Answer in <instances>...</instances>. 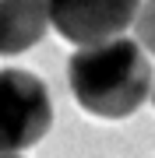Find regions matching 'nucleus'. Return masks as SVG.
Returning <instances> with one entry per match:
<instances>
[{"mask_svg":"<svg viewBox=\"0 0 155 158\" xmlns=\"http://www.w3.org/2000/svg\"><path fill=\"white\" fill-rule=\"evenodd\" d=\"M71 95L99 119H127L152 95L148 53L127 35L78 46L67 63Z\"/></svg>","mask_w":155,"mask_h":158,"instance_id":"1","label":"nucleus"},{"mask_svg":"<svg viewBox=\"0 0 155 158\" xmlns=\"http://www.w3.org/2000/svg\"><path fill=\"white\" fill-rule=\"evenodd\" d=\"M53 127L50 91L35 74L0 70V155H21L35 148Z\"/></svg>","mask_w":155,"mask_h":158,"instance_id":"2","label":"nucleus"},{"mask_svg":"<svg viewBox=\"0 0 155 158\" xmlns=\"http://www.w3.org/2000/svg\"><path fill=\"white\" fill-rule=\"evenodd\" d=\"M141 0H46L50 28H57L60 39L88 46L113 35H123L138 14Z\"/></svg>","mask_w":155,"mask_h":158,"instance_id":"3","label":"nucleus"},{"mask_svg":"<svg viewBox=\"0 0 155 158\" xmlns=\"http://www.w3.org/2000/svg\"><path fill=\"white\" fill-rule=\"evenodd\" d=\"M50 32L46 0H0V56H18Z\"/></svg>","mask_w":155,"mask_h":158,"instance_id":"4","label":"nucleus"},{"mask_svg":"<svg viewBox=\"0 0 155 158\" xmlns=\"http://www.w3.org/2000/svg\"><path fill=\"white\" fill-rule=\"evenodd\" d=\"M131 28H134V42H138L148 56H155V0H141Z\"/></svg>","mask_w":155,"mask_h":158,"instance_id":"5","label":"nucleus"},{"mask_svg":"<svg viewBox=\"0 0 155 158\" xmlns=\"http://www.w3.org/2000/svg\"><path fill=\"white\" fill-rule=\"evenodd\" d=\"M148 98H152V102H155V77H152V95H148Z\"/></svg>","mask_w":155,"mask_h":158,"instance_id":"6","label":"nucleus"},{"mask_svg":"<svg viewBox=\"0 0 155 158\" xmlns=\"http://www.w3.org/2000/svg\"><path fill=\"white\" fill-rule=\"evenodd\" d=\"M0 158H25V155H0Z\"/></svg>","mask_w":155,"mask_h":158,"instance_id":"7","label":"nucleus"}]
</instances>
